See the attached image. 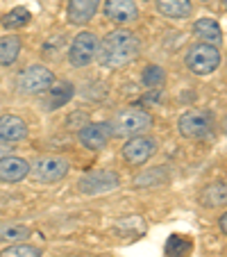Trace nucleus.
Here are the masks:
<instances>
[{"label": "nucleus", "instance_id": "1", "mask_svg": "<svg viewBox=\"0 0 227 257\" xmlns=\"http://www.w3.org/2000/svg\"><path fill=\"white\" fill-rule=\"evenodd\" d=\"M141 53L139 34L127 28H116L107 32L102 41H98L96 59L102 68H123L132 64Z\"/></svg>", "mask_w": 227, "mask_h": 257}, {"label": "nucleus", "instance_id": "2", "mask_svg": "<svg viewBox=\"0 0 227 257\" xmlns=\"http://www.w3.org/2000/svg\"><path fill=\"white\" fill-rule=\"evenodd\" d=\"M155 118L148 109H141V107H127L121 109L116 116L111 118L109 127H111V137H118V139H130L136 135H145V132L152 127Z\"/></svg>", "mask_w": 227, "mask_h": 257}, {"label": "nucleus", "instance_id": "3", "mask_svg": "<svg viewBox=\"0 0 227 257\" xmlns=\"http://www.w3.org/2000/svg\"><path fill=\"white\" fill-rule=\"evenodd\" d=\"M220 62H222L220 50H218L216 46L202 44V41H195L193 46H188L186 55H184L186 68L193 73V75H198V78H204V75L216 73L218 66H220Z\"/></svg>", "mask_w": 227, "mask_h": 257}, {"label": "nucleus", "instance_id": "4", "mask_svg": "<svg viewBox=\"0 0 227 257\" xmlns=\"http://www.w3.org/2000/svg\"><path fill=\"white\" fill-rule=\"evenodd\" d=\"M55 84V73L44 64H30L16 78V89L25 96H39L50 91Z\"/></svg>", "mask_w": 227, "mask_h": 257}, {"label": "nucleus", "instance_id": "5", "mask_svg": "<svg viewBox=\"0 0 227 257\" xmlns=\"http://www.w3.org/2000/svg\"><path fill=\"white\" fill-rule=\"evenodd\" d=\"M216 127L211 109H188L177 118V132L184 139H204Z\"/></svg>", "mask_w": 227, "mask_h": 257}, {"label": "nucleus", "instance_id": "6", "mask_svg": "<svg viewBox=\"0 0 227 257\" xmlns=\"http://www.w3.org/2000/svg\"><path fill=\"white\" fill-rule=\"evenodd\" d=\"M71 171V162L66 157L59 155H44L37 157V160L30 164V175L34 178V182L39 185H55V182H62L64 178Z\"/></svg>", "mask_w": 227, "mask_h": 257}, {"label": "nucleus", "instance_id": "7", "mask_svg": "<svg viewBox=\"0 0 227 257\" xmlns=\"http://www.w3.org/2000/svg\"><path fill=\"white\" fill-rule=\"evenodd\" d=\"M121 187V175L111 169H96L89 173L80 175L78 180V191L84 196H100L109 194V191Z\"/></svg>", "mask_w": 227, "mask_h": 257}, {"label": "nucleus", "instance_id": "8", "mask_svg": "<svg viewBox=\"0 0 227 257\" xmlns=\"http://www.w3.org/2000/svg\"><path fill=\"white\" fill-rule=\"evenodd\" d=\"M157 151H159V144H157L155 137L150 135H136V137H130V139H125V144H123V160L127 162V164L132 166H145L152 157L157 155Z\"/></svg>", "mask_w": 227, "mask_h": 257}, {"label": "nucleus", "instance_id": "9", "mask_svg": "<svg viewBox=\"0 0 227 257\" xmlns=\"http://www.w3.org/2000/svg\"><path fill=\"white\" fill-rule=\"evenodd\" d=\"M98 53V37L91 30H82L80 34H75V39L68 46V64L73 68H84L96 59Z\"/></svg>", "mask_w": 227, "mask_h": 257}, {"label": "nucleus", "instance_id": "10", "mask_svg": "<svg viewBox=\"0 0 227 257\" xmlns=\"http://www.w3.org/2000/svg\"><path fill=\"white\" fill-rule=\"evenodd\" d=\"M78 139L87 151H102L111 139V127L107 121H89L78 130Z\"/></svg>", "mask_w": 227, "mask_h": 257}, {"label": "nucleus", "instance_id": "11", "mask_svg": "<svg viewBox=\"0 0 227 257\" xmlns=\"http://www.w3.org/2000/svg\"><path fill=\"white\" fill-rule=\"evenodd\" d=\"M102 14L116 25H130V23H136L141 16L139 12V5L134 0H105L102 5Z\"/></svg>", "mask_w": 227, "mask_h": 257}, {"label": "nucleus", "instance_id": "12", "mask_svg": "<svg viewBox=\"0 0 227 257\" xmlns=\"http://www.w3.org/2000/svg\"><path fill=\"white\" fill-rule=\"evenodd\" d=\"M30 175V162L25 157L5 155L0 157V182L3 185H19Z\"/></svg>", "mask_w": 227, "mask_h": 257}, {"label": "nucleus", "instance_id": "13", "mask_svg": "<svg viewBox=\"0 0 227 257\" xmlns=\"http://www.w3.org/2000/svg\"><path fill=\"white\" fill-rule=\"evenodd\" d=\"M98 7H100V0H68V5H66L68 23L84 28V25H89L96 19Z\"/></svg>", "mask_w": 227, "mask_h": 257}, {"label": "nucleus", "instance_id": "14", "mask_svg": "<svg viewBox=\"0 0 227 257\" xmlns=\"http://www.w3.org/2000/svg\"><path fill=\"white\" fill-rule=\"evenodd\" d=\"M28 137V123L16 114H3L0 116V141L19 144Z\"/></svg>", "mask_w": 227, "mask_h": 257}, {"label": "nucleus", "instance_id": "15", "mask_svg": "<svg viewBox=\"0 0 227 257\" xmlns=\"http://www.w3.org/2000/svg\"><path fill=\"white\" fill-rule=\"evenodd\" d=\"M193 34L198 41L209 44V46H216V48H220V44H222V30H220V25H218V21L211 19V16L195 19Z\"/></svg>", "mask_w": 227, "mask_h": 257}, {"label": "nucleus", "instance_id": "16", "mask_svg": "<svg viewBox=\"0 0 227 257\" xmlns=\"http://www.w3.org/2000/svg\"><path fill=\"white\" fill-rule=\"evenodd\" d=\"M155 7L164 19L184 21L193 14V3L191 0H155Z\"/></svg>", "mask_w": 227, "mask_h": 257}, {"label": "nucleus", "instance_id": "17", "mask_svg": "<svg viewBox=\"0 0 227 257\" xmlns=\"http://www.w3.org/2000/svg\"><path fill=\"white\" fill-rule=\"evenodd\" d=\"M168 180H170L168 169H164V166H145L141 173L134 175L132 185H134L136 189H152V187L166 185Z\"/></svg>", "mask_w": 227, "mask_h": 257}, {"label": "nucleus", "instance_id": "18", "mask_svg": "<svg viewBox=\"0 0 227 257\" xmlns=\"http://www.w3.org/2000/svg\"><path fill=\"white\" fill-rule=\"evenodd\" d=\"M200 205L207 209H218V207H225L227 203V187L222 180H213V182H209V185L202 187V191H200L198 196Z\"/></svg>", "mask_w": 227, "mask_h": 257}, {"label": "nucleus", "instance_id": "19", "mask_svg": "<svg viewBox=\"0 0 227 257\" xmlns=\"http://www.w3.org/2000/svg\"><path fill=\"white\" fill-rule=\"evenodd\" d=\"M21 48H23L21 37H16V34L0 37V66H12L19 59Z\"/></svg>", "mask_w": 227, "mask_h": 257}, {"label": "nucleus", "instance_id": "20", "mask_svg": "<svg viewBox=\"0 0 227 257\" xmlns=\"http://www.w3.org/2000/svg\"><path fill=\"white\" fill-rule=\"evenodd\" d=\"M193 250V241L186 234H170L164 246L166 257H188Z\"/></svg>", "mask_w": 227, "mask_h": 257}, {"label": "nucleus", "instance_id": "21", "mask_svg": "<svg viewBox=\"0 0 227 257\" xmlns=\"http://www.w3.org/2000/svg\"><path fill=\"white\" fill-rule=\"evenodd\" d=\"M32 234V230L23 223H7V225H0V243H19L25 241V239Z\"/></svg>", "mask_w": 227, "mask_h": 257}, {"label": "nucleus", "instance_id": "22", "mask_svg": "<svg viewBox=\"0 0 227 257\" xmlns=\"http://www.w3.org/2000/svg\"><path fill=\"white\" fill-rule=\"evenodd\" d=\"M30 19H32V14H30L28 7H14L12 12H7L5 16H3V28L5 30H19L23 28V25L30 23Z\"/></svg>", "mask_w": 227, "mask_h": 257}, {"label": "nucleus", "instance_id": "23", "mask_svg": "<svg viewBox=\"0 0 227 257\" xmlns=\"http://www.w3.org/2000/svg\"><path fill=\"white\" fill-rule=\"evenodd\" d=\"M44 250L32 243H25V241H19V243H10L7 248L0 250V257H41Z\"/></svg>", "mask_w": 227, "mask_h": 257}, {"label": "nucleus", "instance_id": "24", "mask_svg": "<svg viewBox=\"0 0 227 257\" xmlns=\"http://www.w3.org/2000/svg\"><path fill=\"white\" fill-rule=\"evenodd\" d=\"M141 82L150 89L161 87V84L166 82V71L161 66H157V64H150V66H145L143 73H141Z\"/></svg>", "mask_w": 227, "mask_h": 257}, {"label": "nucleus", "instance_id": "25", "mask_svg": "<svg viewBox=\"0 0 227 257\" xmlns=\"http://www.w3.org/2000/svg\"><path fill=\"white\" fill-rule=\"evenodd\" d=\"M53 87H55V84H53ZM73 93H75L73 84H68V82L59 84V87H55V89H53V98H50L48 107H50V109H59L62 105H66V102L71 100Z\"/></svg>", "mask_w": 227, "mask_h": 257}, {"label": "nucleus", "instance_id": "26", "mask_svg": "<svg viewBox=\"0 0 227 257\" xmlns=\"http://www.w3.org/2000/svg\"><path fill=\"white\" fill-rule=\"evenodd\" d=\"M12 151H14V146H12V144H7V141H0V157L10 155Z\"/></svg>", "mask_w": 227, "mask_h": 257}, {"label": "nucleus", "instance_id": "27", "mask_svg": "<svg viewBox=\"0 0 227 257\" xmlns=\"http://www.w3.org/2000/svg\"><path fill=\"white\" fill-rule=\"evenodd\" d=\"M218 225H220V232H222V234H227V216H225V214H222V216L218 218Z\"/></svg>", "mask_w": 227, "mask_h": 257}, {"label": "nucleus", "instance_id": "28", "mask_svg": "<svg viewBox=\"0 0 227 257\" xmlns=\"http://www.w3.org/2000/svg\"><path fill=\"white\" fill-rule=\"evenodd\" d=\"M200 3H207V0H200Z\"/></svg>", "mask_w": 227, "mask_h": 257}]
</instances>
